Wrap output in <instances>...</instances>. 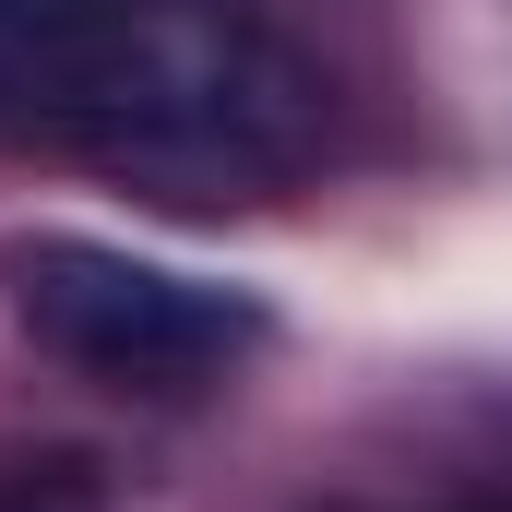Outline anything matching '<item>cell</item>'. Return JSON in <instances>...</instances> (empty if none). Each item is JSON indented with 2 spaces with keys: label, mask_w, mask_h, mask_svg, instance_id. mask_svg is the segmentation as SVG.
Listing matches in <instances>:
<instances>
[{
  "label": "cell",
  "mask_w": 512,
  "mask_h": 512,
  "mask_svg": "<svg viewBox=\"0 0 512 512\" xmlns=\"http://www.w3.org/2000/svg\"><path fill=\"white\" fill-rule=\"evenodd\" d=\"M310 131V60L239 0H0V143L239 203L310 155Z\"/></svg>",
  "instance_id": "1"
},
{
  "label": "cell",
  "mask_w": 512,
  "mask_h": 512,
  "mask_svg": "<svg viewBox=\"0 0 512 512\" xmlns=\"http://www.w3.org/2000/svg\"><path fill=\"white\" fill-rule=\"evenodd\" d=\"M0 298H12V322H24L60 370L120 382V393L227 382L262 346V298L251 286L143 262V251H120V239H72V227L12 239V251H0Z\"/></svg>",
  "instance_id": "2"
}]
</instances>
